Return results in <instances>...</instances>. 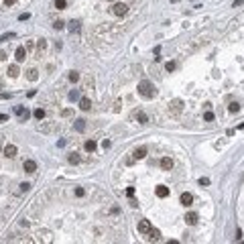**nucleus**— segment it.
Here are the masks:
<instances>
[{"label": "nucleus", "mask_w": 244, "mask_h": 244, "mask_svg": "<svg viewBox=\"0 0 244 244\" xmlns=\"http://www.w3.org/2000/svg\"><path fill=\"white\" fill-rule=\"evenodd\" d=\"M138 94H141L144 100H153L157 96V88L149 80H142V81H138Z\"/></svg>", "instance_id": "nucleus-1"}, {"label": "nucleus", "mask_w": 244, "mask_h": 244, "mask_svg": "<svg viewBox=\"0 0 244 244\" xmlns=\"http://www.w3.org/2000/svg\"><path fill=\"white\" fill-rule=\"evenodd\" d=\"M14 114L19 116L20 122H25V120H29V118H31V112H29L27 108H22V106H14Z\"/></svg>", "instance_id": "nucleus-2"}, {"label": "nucleus", "mask_w": 244, "mask_h": 244, "mask_svg": "<svg viewBox=\"0 0 244 244\" xmlns=\"http://www.w3.org/2000/svg\"><path fill=\"white\" fill-rule=\"evenodd\" d=\"M183 110V102L181 100H173L169 104V114H173V116H179V112Z\"/></svg>", "instance_id": "nucleus-3"}, {"label": "nucleus", "mask_w": 244, "mask_h": 244, "mask_svg": "<svg viewBox=\"0 0 244 244\" xmlns=\"http://www.w3.org/2000/svg\"><path fill=\"white\" fill-rule=\"evenodd\" d=\"M112 12H114L116 16H124V14L128 12V6H126L124 2H116L114 6H112Z\"/></svg>", "instance_id": "nucleus-4"}, {"label": "nucleus", "mask_w": 244, "mask_h": 244, "mask_svg": "<svg viewBox=\"0 0 244 244\" xmlns=\"http://www.w3.org/2000/svg\"><path fill=\"white\" fill-rule=\"evenodd\" d=\"M14 59H16V63H22V61L27 59V49H25V47H16V51H14Z\"/></svg>", "instance_id": "nucleus-5"}, {"label": "nucleus", "mask_w": 244, "mask_h": 244, "mask_svg": "<svg viewBox=\"0 0 244 244\" xmlns=\"http://www.w3.org/2000/svg\"><path fill=\"white\" fill-rule=\"evenodd\" d=\"M132 118H134L138 124H147V122H149V116L144 114V112H141V110H136L134 114H132Z\"/></svg>", "instance_id": "nucleus-6"}, {"label": "nucleus", "mask_w": 244, "mask_h": 244, "mask_svg": "<svg viewBox=\"0 0 244 244\" xmlns=\"http://www.w3.org/2000/svg\"><path fill=\"white\" fill-rule=\"evenodd\" d=\"M22 169L27 171V173H35V171H37V163L31 161V159H27V161L22 163Z\"/></svg>", "instance_id": "nucleus-7"}, {"label": "nucleus", "mask_w": 244, "mask_h": 244, "mask_svg": "<svg viewBox=\"0 0 244 244\" xmlns=\"http://www.w3.org/2000/svg\"><path fill=\"white\" fill-rule=\"evenodd\" d=\"M138 232H141V234H149L151 232V222L149 220H141V222H138Z\"/></svg>", "instance_id": "nucleus-8"}, {"label": "nucleus", "mask_w": 244, "mask_h": 244, "mask_svg": "<svg viewBox=\"0 0 244 244\" xmlns=\"http://www.w3.org/2000/svg\"><path fill=\"white\" fill-rule=\"evenodd\" d=\"M179 202H181V205H185V208H187V205H191V203H193V195H191V193H181Z\"/></svg>", "instance_id": "nucleus-9"}, {"label": "nucleus", "mask_w": 244, "mask_h": 244, "mask_svg": "<svg viewBox=\"0 0 244 244\" xmlns=\"http://www.w3.org/2000/svg\"><path fill=\"white\" fill-rule=\"evenodd\" d=\"M4 157L14 159V157H16V147H14V144H6V147H4Z\"/></svg>", "instance_id": "nucleus-10"}, {"label": "nucleus", "mask_w": 244, "mask_h": 244, "mask_svg": "<svg viewBox=\"0 0 244 244\" xmlns=\"http://www.w3.org/2000/svg\"><path fill=\"white\" fill-rule=\"evenodd\" d=\"M197 220H199V216H197L195 212H189V214H185V222L189 224V226H193V224H197Z\"/></svg>", "instance_id": "nucleus-11"}, {"label": "nucleus", "mask_w": 244, "mask_h": 244, "mask_svg": "<svg viewBox=\"0 0 244 244\" xmlns=\"http://www.w3.org/2000/svg\"><path fill=\"white\" fill-rule=\"evenodd\" d=\"M161 167L165 171H171V169H173V161H171V157H163V159H161Z\"/></svg>", "instance_id": "nucleus-12"}, {"label": "nucleus", "mask_w": 244, "mask_h": 244, "mask_svg": "<svg viewBox=\"0 0 244 244\" xmlns=\"http://www.w3.org/2000/svg\"><path fill=\"white\" fill-rule=\"evenodd\" d=\"M155 193H157V197H161V199H163V197L169 195V187H165V185H159V187L155 189Z\"/></svg>", "instance_id": "nucleus-13"}, {"label": "nucleus", "mask_w": 244, "mask_h": 244, "mask_svg": "<svg viewBox=\"0 0 244 244\" xmlns=\"http://www.w3.org/2000/svg\"><path fill=\"white\" fill-rule=\"evenodd\" d=\"M132 157H134L136 161H141V159H144V157H147V149H144V147H141V149H134V153H132Z\"/></svg>", "instance_id": "nucleus-14"}, {"label": "nucleus", "mask_w": 244, "mask_h": 244, "mask_svg": "<svg viewBox=\"0 0 244 244\" xmlns=\"http://www.w3.org/2000/svg\"><path fill=\"white\" fill-rule=\"evenodd\" d=\"M73 128L77 130V132H83V130H86V120H83V118H77V120L73 122Z\"/></svg>", "instance_id": "nucleus-15"}, {"label": "nucleus", "mask_w": 244, "mask_h": 244, "mask_svg": "<svg viewBox=\"0 0 244 244\" xmlns=\"http://www.w3.org/2000/svg\"><path fill=\"white\" fill-rule=\"evenodd\" d=\"M8 75H10V77H19V65H16V63H12V65H8V71H6Z\"/></svg>", "instance_id": "nucleus-16"}, {"label": "nucleus", "mask_w": 244, "mask_h": 244, "mask_svg": "<svg viewBox=\"0 0 244 244\" xmlns=\"http://www.w3.org/2000/svg\"><path fill=\"white\" fill-rule=\"evenodd\" d=\"M80 108L86 110V112L92 108V102H90V98H80Z\"/></svg>", "instance_id": "nucleus-17"}, {"label": "nucleus", "mask_w": 244, "mask_h": 244, "mask_svg": "<svg viewBox=\"0 0 244 244\" xmlns=\"http://www.w3.org/2000/svg\"><path fill=\"white\" fill-rule=\"evenodd\" d=\"M80 29H81L80 20H71V22H69V33H80Z\"/></svg>", "instance_id": "nucleus-18"}, {"label": "nucleus", "mask_w": 244, "mask_h": 244, "mask_svg": "<svg viewBox=\"0 0 244 244\" xmlns=\"http://www.w3.org/2000/svg\"><path fill=\"white\" fill-rule=\"evenodd\" d=\"M27 77L31 81H37V80H39V71H37V69H29V71H27Z\"/></svg>", "instance_id": "nucleus-19"}, {"label": "nucleus", "mask_w": 244, "mask_h": 244, "mask_svg": "<svg viewBox=\"0 0 244 244\" xmlns=\"http://www.w3.org/2000/svg\"><path fill=\"white\" fill-rule=\"evenodd\" d=\"M83 147H86V151H88V153H94V151H96V141H92V138H90V141H86V144H83Z\"/></svg>", "instance_id": "nucleus-20"}, {"label": "nucleus", "mask_w": 244, "mask_h": 244, "mask_svg": "<svg viewBox=\"0 0 244 244\" xmlns=\"http://www.w3.org/2000/svg\"><path fill=\"white\" fill-rule=\"evenodd\" d=\"M37 49H39V53H41V51H45V49H47V41H45V39H37Z\"/></svg>", "instance_id": "nucleus-21"}, {"label": "nucleus", "mask_w": 244, "mask_h": 244, "mask_svg": "<svg viewBox=\"0 0 244 244\" xmlns=\"http://www.w3.org/2000/svg\"><path fill=\"white\" fill-rule=\"evenodd\" d=\"M238 110H240V104H238V102H230V104H228V112L234 114V112H238Z\"/></svg>", "instance_id": "nucleus-22"}, {"label": "nucleus", "mask_w": 244, "mask_h": 244, "mask_svg": "<svg viewBox=\"0 0 244 244\" xmlns=\"http://www.w3.org/2000/svg\"><path fill=\"white\" fill-rule=\"evenodd\" d=\"M33 116L37 118V120H43V118H45V110H43V108H37L33 112Z\"/></svg>", "instance_id": "nucleus-23"}, {"label": "nucleus", "mask_w": 244, "mask_h": 244, "mask_svg": "<svg viewBox=\"0 0 244 244\" xmlns=\"http://www.w3.org/2000/svg\"><path fill=\"white\" fill-rule=\"evenodd\" d=\"M67 161L71 163V165H75V163H80V155H77V153H69Z\"/></svg>", "instance_id": "nucleus-24"}, {"label": "nucleus", "mask_w": 244, "mask_h": 244, "mask_svg": "<svg viewBox=\"0 0 244 244\" xmlns=\"http://www.w3.org/2000/svg\"><path fill=\"white\" fill-rule=\"evenodd\" d=\"M65 6H67V2H65V0H55V8H57V10H63Z\"/></svg>", "instance_id": "nucleus-25"}, {"label": "nucleus", "mask_w": 244, "mask_h": 244, "mask_svg": "<svg viewBox=\"0 0 244 244\" xmlns=\"http://www.w3.org/2000/svg\"><path fill=\"white\" fill-rule=\"evenodd\" d=\"M12 37H14L12 31H10V33H4L2 37H0V43H6V41H8V39H12Z\"/></svg>", "instance_id": "nucleus-26"}, {"label": "nucleus", "mask_w": 244, "mask_h": 244, "mask_svg": "<svg viewBox=\"0 0 244 244\" xmlns=\"http://www.w3.org/2000/svg\"><path fill=\"white\" fill-rule=\"evenodd\" d=\"M149 234H151V240H159V238H161V232H159V230H153V228H151Z\"/></svg>", "instance_id": "nucleus-27"}, {"label": "nucleus", "mask_w": 244, "mask_h": 244, "mask_svg": "<svg viewBox=\"0 0 244 244\" xmlns=\"http://www.w3.org/2000/svg\"><path fill=\"white\" fill-rule=\"evenodd\" d=\"M63 27H65V22H63V20H55V22H53V29H55V31H61Z\"/></svg>", "instance_id": "nucleus-28"}, {"label": "nucleus", "mask_w": 244, "mask_h": 244, "mask_svg": "<svg viewBox=\"0 0 244 244\" xmlns=\"http://www.w3.org/2000/svg\"><path fill=\"white\" fill-rule=\"evenodd\" d=\"M69 100H71V102L80 100V92H77V90H73V92H69Z\"/></svg>", "instance_id": "nucleus-29"}, {"label": "nucleus", "mask_w": 244, "mask_h": 244, "mask_svg": "<svg viewBox=\"0 0 244 244\" xmlns=\"http://www.w3.org/2000/svg\"><path fill=\"white\" fill-rule=\"evenodd\" d=\"M203 120H205V122H212V120H214V112H210V110H208V112L203 114Z\"/></svg>", "instance_id": "nucleus-30"}, {"label": "nucleus", "mask_w": 244, "mask_h": 244, "mask_svg": "<svg viewBox=\"0 0 244 244\" xmlns=\"http://www.w3.org/2000/svg\"><path fill=\"white\" fill-rule=\"evenodd\" d=\"M80 80V73L77 71H69V81H77Z\"/></svg>", "instance_id": "nucleus-31"}, {"label": "nucleus", "mask_w": 244, "mask_h": 244, "mask_svg": "<svg viewBox=\"0 0 244 244\" xmlns=\"http://www.w3.org/2000/svg\"><path fill=\"white\" fill-rule=\"evenodd\" d=\"M75 195L83 197V195H86V189H83V187H75Z\"/></svg>", "instance_id": "nucleus-32"}, {"label": "nucleus", "mask_w": 244, "mask_h": 244, "mask_svg": "<svg viewBox=\"0 0 244 244\" xmlns=\"http://www.w3.org/2000/svg\"><path fill=\"white\" fill-rule=\"evenodd\" d=\"M29 189H31V185H29V183H20V193H27Z\"/></svg>", "instance_id": "nucleus-33"}, {"label": "nucleus", "mask_w": 244, "mask_h": 244, "mask_svg": "<svg viewBox=\"0 0 244 244\" xmlns=\"http://www.w3.org/2000/svg\"><path fill=\"white\" fill-rule=\"evenodd\" d=\"M165 69H167V71H173V69H175V63H173V61H167V63H165Z\"/></svg>", "instance_id": "nucleus-34"}, {"label": "nucleus", "mask_w": 244, "mask_h": 244, "mask_svg": "<svg viewBox=\"0 0 244 244\" xmlns=\"http://www.w3.org/2000/svg\"><path fill=\"white\" fill-rule=\"evenodd\" d=\"M199 185H210V179H208V177H202V179H199Z\"/></svg>", "instance_id": "nucleus-35"}, {"label": "nucleus", "mask_w": 244, "mask_h": 244, "mask_svg": "<svg viewBox=\"0 0 244 244\" xmlns=\"http://www.w3.org/2000/svg\"><path fill=\"white\" fill-rule=\"evenodd\" d=\"M126 195H128V197L134 195V187H126Z\"/></svg>", "instance_id": "nucleus-36"}, {"label": "nucleus", "mask_w": 244, "mask_h": 244, "mask_svg": "<svg viewBox=\"0 0 244 244\" xmlns=\"http://www.w3.org/2000/svg\"><path fill=\"white\" fill-rule=\"evenodd\" d=\"M29 16H31L29 12H25V14H19V20H29Z\"/></svg>", "instance_id": "nucleus-37"}, {"label": "nucleus", "mask_w": 244, "mask_h": 244, "mask_svg": "<svg viewBox=\"0 0 244 244\" xmlns=\"http://www.w3.org/2000/svg\"><path fill=\"white\" fill-rule=\"evenodd\" d=\"M110 144H112V142H110L108 138H104V142H102V147H104V149H110Z\"/></svg>", "instance_id": "nucleus-38"}, {"label": "nucleus", "mask_w": 244, "mask_h": 244, "mask_svg": "<svg viewBox=\"0 0 244 244\" xmlns=\"http://www.w3.org/2000/svg\"><path fill=\"white\" fill-rule=\"evenodd\" d=\"M61 116H63V118H67V116H71V110H63V112H61Z\"/></svg>", "instance_id": "nucleus-39"}, {"label": "nucleus", "mask_w": 244, "mask_h": 244, "mask_svg": "<svg viewBox=\"0 0 244 244\" xmlns=\"http://www.w3.org/2000/svg\"><path fill=\"white\" fill-rule=\"evenodd\" d=\"M4 59H8V55L4 51H0V61H4Z\"/></svg>", "instance_id": "nucleus-40"}, {"label": "nucleus", "mask_w": 244, "mask_h": 244, "mask_svg": "<svg viewBox=\"0 0 244 244\" xmlns=\"http://www.w3.org/2000/svg\"><path fill=\"white\" fill-rule=\"evenodd\" d=\"M128 203L132 205V208H136V205H138V202H136V199H132V197H130V202H128Z\"/></svg>", "instance_id": "nucleus-41"}, {"label": "nucleus", "mask_w": 244, "mask_h": 244, "mask_svg": "<svg viewBox=\"0 0 244 244\" xmlns=\"http://www.w3.org/2000/svg\"><path fill=\"white\" fill-rule=\"evenodd\" d=\"M14 2H16V0H4V4H6V6H12Z\"/></svg>", "instance_id": "nucleus-42"}, {"label": "nucleus", "mask_w": 244, "mask_h": 244, "mask_svg": "<svg viewBox=\"0 0 244 244\" xmlns=\"http://www.w3.org/2000/svg\"><path fill=\"white\" fill-rule=\"evenodd\" d=\"M10 98V94H0V100H8Z\"/></svg>", "instance_id": "nucleus-43"}, {"label": "nucleus", "mask_w": 244, "mask_h": 244, "mask_svg": "<svg viewBox=\"0 0 244 244\" xmlns=\"http://www.w3.org/2000/svg\"><path fill=\"white\" fill-rule=\"evenodd\" d=\"M8 120V116L6 114H0V122H6Z\"/></svg>", "instance_id": "nucleus-44"}, {"label": "nucleus", "mask_w": 244, "mask_h": 244, "mask_svg": "<svg viewBox=\"0 0 244 244\" xmlns=\"http://www.w3.org/2000/svg\"><path fill=\"white\" fill-rule=\"evenodd\" d=\"M242 2L244 0H234V6H242Z\"/></svg>", "instance_id": "nucleus-45"}, {"label": "nucleus", "mask_w": 244, "mask_h": 244, "mask_svg": "<svg viewBox=\"0 0 244 244\" xmlns=\"http://www.w3.org/2000/svg\"><path fill=\"white\" fill-rule=\"evenodd\" d=\"M110 2H114V0H110Z\"/></svg>", "instance_id": "nucleus-46"}]
</instances>
